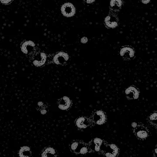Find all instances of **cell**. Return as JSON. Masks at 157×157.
<instances>
[{
  "mask_svg": "<svg viewBox=\"0 0 157 157\" xmlns=\"http://www.w3.org/2000/svg\"><path fill=\"white\" fill-rule=\"evenodd\" d=\"M47 60V55L44 53H40L37 54L33 61L34 65L36 66H40L43 65Z\"/></svg>",
  "mask_w": 157,
  "mask_h": 157,
  "instance_id": "6",
  "label": "cell"
},
{
  "mask_svg": "<svg viewBox=\"0 0 157 157\" xmlns=\"http://www.w3.org/2000/svg\"><path fill=\"white\" fill-rule=\"evenodd\" d=\"M12 0H0V2L4 4H8L9 3L12 2Z\"/></svg>",
  "mask_w": 157,
  "mask_h": 157,
  "instance_id": "19",
  "label": "cell"
},
{
  "mask_svg": "<svg viewBox=\"0 0 157 157\" xmlns=\"http://www.w3.org/2000/svg\"><path fill=\"white\" fill-rule=\"evenodd\" d=\"M87 4H91L95 1V0H84Z\"/></svg>",
  "mask_w": 157,
  "mask_h": 157,
  "instance_id": "21",
  "label": "cell"
},
{
  "mask_svg": "<svg viewBox=\"0 0 157 157\" xmlns=\"http://www.w3.org/2000/svg\"><path fill=\"white\" fill-rule=\"evenodd\" d=\"M105 25L108 27L114 28L118 26V23L116 21V18L114 17L108 16L104 19Z\"/></svg>",
  "mask_w": 157,
  "mask_h": 157,
  "instance_id": "11",
  "label": "cell"
},
{
  "mask_svg": "<svg viewBox=\"0 0 157 157\" xmlns=\"http://www.w3.org/2000/svg\"><path fill=\"white\" fill-rule=\"evenodd\" d=\"M56 154V151L54 148L52 147H48L46 148L42 153V157H53L55 156Z\"/></svg>",
  "mask_w": 157,
  "mask_h": 157,
  "instance_id": "14",
  "label": "cell"
},
{
  "mask_svg": "<svg viewBox=\"0 0 157 157\" xmlns=\"http://www.w3.org/2000/svg\"><path fill=\"white\" fill-rule=\"evenodd\" d=\"M61 11L64 17L70 18L74 16L75 15L76 9L71 3L66 2L62 6Z\"/></svg>",
  "mask_w": 157,
  "mask_h": 157,
  "instance_id": "1",
  "label": "cell"
},
{
  "mask_svg": "<svg viewBox=\"0 0 157 157\" xmlns=\"http://www.w3.org/2000/svg\"><path fill=\"white\" fill-rule=\"evenodd\" d=\"M134 51L129 47H124L120 51V55L125 59H130L134 56Z\"/></svg>",
  "mask_w": 157,
  "mask_h": 157,
  "instance_id": "8",
  "label": "cell"
},
{
  "mask_svg": "<svg viewBox=\"0 0 157 157\" xmlns=\"http://www.w3.org/2000/svg\"><path fill=\"white\" fill-rule=\"evenodd\" d=\"M93 120L96 124L98 125L103 124L106 121L105 113L102 111H98L93 114Z\"/></svg>",
  "mask_w": 157,
  "mask_h": 157,
  "instance_id": "4",
  "label": "cell"
},
{
  "mask_svg": "<svg viewBox=\"0 0 157 157\" xmlns=\"http://www.w3.org/2000/svg\"><path fill=\"white\" fill-rule=\"evenodd\" d=\"M154 153H155V156L157 157V148L155 149V152H154Z\"/></svg>",
  "mask_w": 157,
  "mask_h": 157,
  "instance_id": "22",
  "label": "cell"
},
{
  "mask_svg": "<svg viewBox=\"0 0 157 157\" xmlns=\"http://www.w3.org/2000/svg\"><path fill=\"white\" fill-rule=\"evenodd\" d=\"M71 103V100L68 97L63 96L60 100L58 107L62 110H66L70 108Z\"/></svg>",
  "mask_w": 157,
  "mask_h": 157,
  "instance_id": "9",
  "label": "cell"
},
{
  "mask_svg": "<svg viewBox=\"0 0 157 157\" xmlns=\"http://www.w3.org/2000/svg\"><path fill=\"white\" fill-rule=\"evenodd\" d=\"M136 135L137 137L140 139H144L147 138V136H148V133L145 130L141 129L136 132Z\"/></svg>",
  "mask_w": 157,
  "mask_h": 157,
  "instance_id": "16",
  "label": "cell"
},
{
  "mask_svg": "<svg viewBox=\"0 0 157 157\" xmlns=\"http://www.w3.org/2000/svg\"><path fill=\"white\" fill-rule=\"evenodd\" d=\"M69 56L68 53L65 52L58 53L53 58V62L57 65H63L68 61Z\"/></svg>",
  "mask_w": 157,
  "mask_h": 157,
  "instance_id": "2",
  "label": "cell"
},
{
  "mask_svg": "<svg viewBox=\"0 0 157 157\" xmlns=\"http://www.w3.org/2000/svg\"><path fill=\"white\" fill-rule=\"evenodd\" d=\"M31 155V151L30 148L28 146H23L21 147L19 152L20 157H30Z\"/></svg>",
  "mask_w": 157,
  "mask_h": 157,
  "instance_id": "12",
  "label": "cell"
},
{
  "mask_svg": "<svg viewBox=\"0 0 157 157\" xmlns=\"http://www.w3.org/2000/svg\"><path fill=\"white\" fill-rule=\"evenodd\" d=\"M126 97L129 99H137L139 96V92L136 88L130 87L125 91Z\"/></svg>",
  "mask_w": 157,
  "mask_h": 157,
  "instance_id": "5",
  "label": "cell"
},
{
  "mask_svg": "<svg viewBox=\"0 0 157 157\" xmlns=\"http://www.w3.org/2000/svg\"><path fill=\"white\" fill-rule=\"evenodd\" d=\"M150 123L154 125H157V112L152 113L149 116Z\"/></svg>",
  "mask_w": 157,
  "mask_h": 157,
  "instance_id": "17",
  "label": "cell"
},
{
  "mask_svg": "<svg viewBox=\"0 0 157 157\" xmlns=\"http://www.w3.org/2000/svg\"><path fill=\"white\" fill-rule=\"evenodd\" d=\"M36 44L32 41H27L23 42L21 46V50L25 54L31 53L34 50Z\"/></svg>",
  "mask_w": 157,
  "mask_h": 157,
  "instance_id": "3",
  "label": "cell"
},
{
  "mask_svg": "<svg viewBox=\"0 0 157 157\" xmlns=\"http://www.w3.org/2000/svg\"><path fill=\"white\" fill-rule=\"evenodd\" d=\"M88 38L86 37H83L81 38V39H80V42L82 43H83V44H85V43H87L88 41Z\"/></svg>",
  "mask_w": 157,
  "mask_h": 157,
  "instance_id": "18",
  "label": "cell"
},
{
  "mask_svg": "<svg viewBox=\"0 0 157 157\" xmlns=\"http://www.w3.org/2000/svg\"><path fill=\"white\" fill-rule=\"evenodd\" d=\"M140 1H141L143 3L147 4L148 3L150 2V0H140Z\"/></svg>",
  "mask_w": 157,
  "mask_h": 157,
  "instance_id": "20",
  "label": "cell"
},
{
  "mask_svg": "<svg viewBox=\"0 0 157 157\" xmlns=\"http://www.w3.org/2000/svg\"><path fill=\"white\" fill-rule=\"evenodd\" d=\"M119 153V149L115 145L110 144L106 147L105 149V155L107 157H115Z\"/></svg>",
  "mask_w": 157,
  "mask_h": 157,
  "instance_id": "7",
  "label": "cell"
},
{
  "mask_svg": "<svg viewBox=\"0 0 157 157\" xmlns=\"http://www.w3.org/2000/svg\"><path fill=\"white\" fill-rule=\"evenodd\" d=\"M110 4L113 8L118 10L121 6L122 2L121 0H111Z\"/></svg>",
  "mask_w": 157,
  "mask_h": 157,
  "instance_id": "15",
  "label": "cell"
},
{
  "mask_svg": "<svg viewBox=\"0 0 157 157\" xmlns=\"http://www.w3.org/2000/svg\"><path fill=\"white\" fill-rule=\"evenodd\" d=\"M102 144V140L100 138H95L93 140V144H92V146H92L93 149L97 152H99L100 150Z\"/></svg>",
  "mask_w": 157,
  "mask_h": 157,
  "instance_id": "13",
  "label": "cell"
},
{
  "mask_svg": "<svg viewBox=\"0 0 157 157\" xmlns=\"http://www.w3.org/2000/svg\"><path fill=\"white\" fill-rule=\"evenodd\" d=\"M76 124L78 128L85 129L90 124V123L86 118L82 117L76 120Z\"/></svg>",
  "mask_w": 157,
  "mask_h": 157,
  "instance_id": "10",
  "label": "cell"
}]
</instances>
